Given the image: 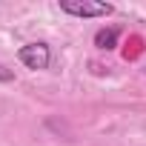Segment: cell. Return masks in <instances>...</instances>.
I'll return each mask as SVG.
<instances>
[{"label":"cell","mask_w":146,"mask_h":146,"mask_svg":"<svg viewBox=\"0 0 146 146\" xmlns=\"http://www.w3.org/2000/svg\"><path fill=\"white\" fill-rule=\"evenodd\" d=\"M60 12L72 17H109L115 12L112 3H100V0H60Z\"/></svg>","instance_id":"cell-1"},{"label":"cell","mask_w":146,"mask_h":146,"mask_svg":"<svg viewBox=\"0 0 146 146\" xmlns=\"http://www.w3.org/2000/svg\"><path fill=\"white\" fill-rule=\"evenodd\" d=\"M17 60H20L26 69H32V72H43V69H49V63H52V49H49V43L35 40V43H26V46L17 49Z\"/></svg>","instance_id":"cell-2"},{"label":"cell","mask_w":146,"mask_h":146,"mask_svg":"<svg viewBox=\"0 0 146 146\" xmlns=\"http://www.w3.org/2000/svg\"><path fill=\"white\" fill-rule=\"evenodd\" d=\"M117 40H120V29L117 26H103V29L95 32V49H100V52L117 49Z\"/></svg>","instance_id":"cell-3"},{"label":"cell","mask_w":146,"mask_h":146,"mask_svg":"<svg viewBox=\"0 0 146 146\" xmlns=\"http://www.w3.org/2000/svg\"><path fill=\"white\" fill-rule=\"evenodd\" d=\"M12 80H15V72H12L9 66L0 63V83H12Z\"/></svg>","instance_id":"cell-4"}]
</instances>
